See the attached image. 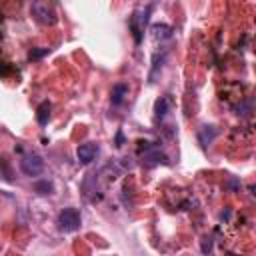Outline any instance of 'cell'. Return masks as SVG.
Here are the masks:
<instances>
[{
    "instance_id": "1",
    "label": "cell",
    "mask_w": 256,
    "mask_h": 256,
    "mask_svg": "<svg viewBox=\"0 0 256 256\" xmlns=\"http://www.w3.org/2000/svg\"><path fill=\"white\" fill-rule=\"evenodd\" d=\"M30 14H32V18H34L38 24H42V26H54L56 20H58L54 8L50 6L46 0H32Z\"/></svg>"
},
{
    "instance_id": "17",
    "label": "cell",
    "mask_w": 256,
    "mask_h": 256,
    "mask_svg": "<svg viewBox=\"0 0 256 256\" xmlns=\"http://www.w3.org/2000/svg\"><path fill=\"white\" fill-rule=\"evenodd\" d=\"M124 144V134H122V130H118L116 132V146H122Z\"/></svg>"
},
{
    "instance_id": "12",
    "label": "cell",
    "mask_w": 256,
    "mask_h": 256,
    "mask_svg": "<svg viewBox=\"0 0 256 256\" xmlns=\"http://www.w3.org/2000/svg\"><path fill=\"white\" fill-rule=\"evenodd\" d=\"M32 188H34V192H38V194H52V192H54V184L50 182V180H36V182L32 184Z\"/></svg>"
},
{
    "instance_id": "5",
    "label": "cell",
    "mask_w": 256,
    "mask_h": 256,
    "mask_svg": "<svg viewBox=\"0 0 256 256\" xmlns=\"http://www.w3.org/2000/svg\"><path fill=\"white\" fill-rule=\"evenodd\" d=\"M20 170L26 176H38L44 170V160L40 154H24L20 160Z\"/></svg>"
},
{
    "instance_id": "8",
    "label": "cell",
    "mask_w": 256,
    "mask_h": 256,
    "mask_svg": "<svg viewBox=\"0 0 256 256\" xmlns=\"http://www.w3.org/2000/svg\"><path fill=\"white\" fill-rule=\"evenodd\" d=\"M128 84H124V82H118V84H114L112 86V92H110V102H112V106H120L122 102L126 100V96H128Z\"/></svg>"
},
{
    "instance_id": "4",
    "label": "cell",
    "mask_w": 256,
    "mask_h": 256,
    "mask_svg": "<svg viewBox=\"0 0 256 256\" xmlns=\"http://www.w3.org/2000/svg\"><path fill=\"white\" fill-rule=\"evenodd\" d=\"M80 222H82V216L78 212V208H64L60 214H58V226L60 230L64 232H74L80 228Z\"/></svg>"
},
{
    "instance_id": "3",
    "label": "cell",
    "mask_w": 256,
    "mask_h": 256,
    "mask_svg": "<svg viewBox=\"0 0 256 256\" xmlns=\"http://www.w3.org/2000/svg\"><path fill=\"white\" fill-rule=\"evenodd\" d=\"M140 156L142 162H146L148 166H154V164H168V158L160 152V148L152 142H140Z\"/></svg>"
},
{
    "instance_id": "2",
    "label": "cell",
    "mask_w": 256,
    "mask_h": 256,
    "mask_svg": "<svg viewBox=\"0 0 256 256\" xmlns=\"http://www.w3.org/2000/svg\"><path fill=\"white\" fill-rule=\"evenodd\" d=\"M150 12H152V6H146L144 10H134L130 20H128V26H130V32L134 36V42L140 44L142 42V36H144V28L148 24V18H150Z\"/></svg>"
},
{
    "instance_id": "11",
    "label": "cell",
    "mask_w": 256,
    "mask_h": 256,
    "mask_svg": "<svg viewBox=\"0 0 256 256\" xmlns=\"http://www.w3.org/2000/svg\"><path fill=\"white\" fill-rule=\"evenodd\" d=\"M152 36H154V40H168L172 38V28L168 24H154L152 26Z\"/></svg>"
},
{
    "instance_id": "13",
    "label": "cell",
    "mask_w": 256,
    "mask_h": 256,
    "mask_svg": "<svg viewBox=\"0 0 256 256\" xmlns=\"http://www.w3.org/2000/svg\"><path fill=\"white\" fill-rule=\"evenodd\" d=\"M166 60V54H154V66H152V70H150V82H154V78L158 76V70L162 68V62Z\"/></svg>"
},
{
    "instance_id": "7",
    "label": "cell",
    "mask_w": 256,
    "mask_h": 256,
    "mask_svg": "<svg viewBox=\"0 0 256 256\" xmlns=\"http://www.w3.org/2000/svg\"><path fill=\"white\" fill-rule=\"evenodd\" d=\"M172 106H174V100H172V96H160L158 100H156V104H154V116H156V120H162L170 110H172Z\"/></svg>"
},
{
    "instance_id": "14",
    "label": "cell",
    "mask_w": 256,
    "mask_h": 256,
    "mask_svg": "<svg viewBox=\"0 0 256 256\" xmlns=\"http://www.w3.org/2000/svg\"><path fill=\"white\" fill-rule=\"evenodd\" d=\"M250 108H252V100H250V98H248V100H244V102H240V104H236V106H234L236 114H242V116H246V114L250 112Z\"/></svg>"
},
{
    "instance_id": "15",
    "label": "cell",
    "mask_w": 256,
    "mask_h": 256,
    "mask_svg": "<svg viewBox=\"0 0 256 256\" xmlns=\"http://www.w3.org/2000/svg\"><path fill=\"white\" fill-rule=\"evenodd\" d=\"M48 52H50V48H38V50H30V54H28V58H30V60H38V58L46 56Z\"/></svg>"
},
{
    "instance_id": "9",
    "label": "cell",
    "mask_w": 256,
    "mask_h": 256,
    "mask_svg": "<svg viewBox=\"0 0 256 256\" xmlns=\"http://www.w3.org/2000/svg\"><path fill=\"white\" fill-rule=\"evenodd\" d=\"M218 128L216 126H202L200 130H198V142L202 144V146H208V144H212V140L218 136Z\"/></svg>"
},
{
    "instance_id": "6",
    "label": "cell",
    "mask_w": 256,
    "mask_h": 256,
    "mask_svg": "<svg viewBox=\"0 0 256 256\" xmlns=\"http://www.w3.org/2000/svg\"><path fill=\"white\" fill-rule=\"evenodd\" d=\"M98 154V144L94 142H84L76 148V158L80 164H90Z\"/></svg>"
},
{
    "instance_id": "18",
    "label": "cell",
    "mask_w": 256,
    "mask_h": 256,
    "mask_svg": "<svg viewBox=\"0 0 256 256\" xmlns=\"http://www.w3.org/2000/svg\"><path fill=\"white\" fill-rule=\"evenodd\" d=\"M220 218H222V220H228V218H230V210H224V212L220 214Z\"/></svg>"
},
{
    "instance_id": "10",
    "label": "cell",
    "mask_w": 256,
    "mask_h": 256,
    "mask_svg": "<svg viewBox=\"0 0 256 256\" xmlns=\"http://www.w3.org/2000/svg\"><path fill=\"white\" fill-rule=\"evenodd\" d=\"M50 110H52V104H50L48 100H44L42 104L38 106V110H36V122H38L40 126H46V124H48V120H50Z\"/></svg>"
},
{
    "instance_id": "16",
    "label": "cell",
    "mask_w": 256,
    "mask_h": 256,
    "mask_svg": "<svg viewBox=\"0 0 256 256\" xmlns=\"http://www.w3.org/2000/svg\"><path fill=\"white\" fill-rule=\"evenodd\" d=\"M212 250V242H210V238H204V242H202V252H210Z\"/></svg>"
}]
</instances>
